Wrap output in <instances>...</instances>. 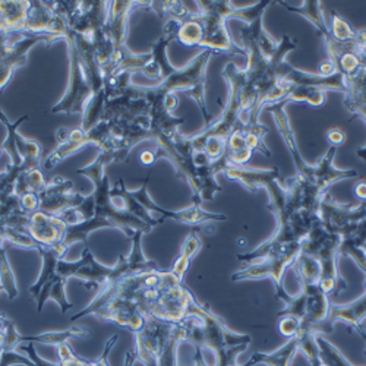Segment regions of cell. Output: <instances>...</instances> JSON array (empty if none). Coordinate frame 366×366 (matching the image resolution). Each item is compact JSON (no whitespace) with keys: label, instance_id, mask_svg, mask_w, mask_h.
Here are the masks:
<instances>
[{"label":"cell","instance_id":"obj_10","mask_svg":"<svg viewBox=\"0 0 366 366\" xmlns=\"http://www.w3.org/2000/svg\"><path fill=\"white\" fill-rule=\"evenodd\" d=\"M151 177V172H148L147 177L144 179V183L141 189L138 191H131V195L149 212V214H162V219L166 222L167 219L183 223V224H202V223H211V222H226L227 217L226 214H222V212H208L202 209L199 202H192L188 208H183L180 211H170L164 209L160 205H157L154 201H152L148 195V182Z\"/></svg>","mask_w":366,"mask_h":366},{"label":"cell","instance_id":"obj_6","mask_svg":"<svg viewBox=\"0 0 366 366\" xmlns=\"http://www.w3.org/2000/svg\"><path fill=\"white\" fill-rule=\"evenodd\" d=\"M134 334L137 362L144 366H159L162 355L174 339L180 337L187 342V324L183 320L180 322H169L145 318L142 328Z\"/></svg>","mask_w":366,"mask_h":366},{"label":"cell","instance_id":"obj_28","mask_svg":"<svg viewBox=\"0 0 366 366\" xmlns=\"http://www.w3.org/2000/svg\"><path fill=\"white\" fill-rule=\"evenodd\" d=\"M252 149L248 147L245 135L240 129H236L227 139L226 154L229 163L233 166H247L252 157Z\"/></svg>","mask_w":366,"mask_h":366},{"label":"cell","instance_id":"obj_5","mask_svg":"<svg viewBox=\"0 0 366 366\" xmlns=\"http://www.w3.org/2000/svg\"><path fill=\"white\" fill-rule=\"evenodd\" d=\"M216 53L211 50L199 51L189 64L183 68H176L167 78L157 82L156 88L163 94H176V93H185L192 97L197 104L199 106L204 120L205 128L211 125V114L207 109L205 102V81H207V66L209 59Z\"/></svg>","mask_w":366,"mask_h":366},{"label":"cell","instance_id":"obj_26","mask_svg":"<svg viewBox=\"0 0 366 366\" xmlns=\"http://www.w3.org/2000/svg\"><path fill=\"white\" fill-rule=\"evenodd\" d=\"M292 268L296 272V277L300 283V286H311V285H320L321 279V267L318 261L311 257L300 252Z\"/></svg>","mask_w":366,"mask_h":366},{"label":"cell","instance_id":"obj_8","mask_svg":"<svg viewBox=\"0 0 366 366\" xmlns=\"http://www.w3.org/2000/svg\"><path fill=\"white\" fill-rule=\"evenodd\" d=\"M65 41L69 49V60H71V71H69V82L65 94L59 103L51 107V113H64V114H82L86 110L91 99L94 96L93 85L89 82L86 75V69L78 51V47L74 41L71 31L68 33Z\"/></svg>","mask_w":366,"mask_h":366},{"label":"cell","instance_id":"obj_29","mask_svg":"<svg viewBox=\"0 0 366 366\" xmlns=\"http://www.w3.org/2000/svg\"><path fill=\"white\" fill-rule=\"evenodd\" d=\"M94 211H96L94 197H93V194H89L88 197H85V199L79 205L65 209L64 212L57 214V217L62 220L68 227H72V226L82 224V223L93 219Z\"/></svg>","mask_w":366,"mask_h":366},{"label":"cell","instance_id":"obj_1","mask_svg":"<svg viewBox=\"0 0 366 366\" xmlns=\"http://www.w3.org/2000/svg\"><path fill=\"white\" fill-rule=\"evenodd\" d=\"M287 103H289L287 100L277 102L267 106V110L274 117V122H276L280 135L289 152L292 154V159L296 167V177L303 180L307 185L314 188L321 195L327 194V189L331 185H334V183L357 177V172L355 169H337L334 166V157H335V152H337V148L335 147H330L325 152V156L315 166H311L303 160V157L300 156V151L296 145L295 132L292 129L289 116L285 109Z\"/></svg>","mask_w":366,"mask_h":366},{"label":"cell","instance_id":"obj_14","mask_svg":"<svg viewBox=\"0 0 366 366\" xmlns=\"http://www.w3.org/2000/svg\"><path fill=\"white\" fill-rule=\"evenodd\" d=\"M365 251H366V248H365ZM365 321H366V280H365V292L356 300L346 303V305L330 303V312H328L327 320L324 322H321L320 325L314 327V331L321 335L331 334L335 324L346 322L352 328H355V331L357 334H360L362 337L366 340V335L362 331V325L365 324Z\"/></svg>","mask_w":366,"mask_h":366},{"label":"cell","instance_id":"obj_9","mask_svg":"<svg viewBox=\"0 0 366 366\" xmlns=\"http://www.w3.org/2000/svg\"><path fill=\"white\" fill-rule=\"evenodd\" d=\"M198 6L199 18L204 28V36L199 43V49L211 50L216 54H242L243 49L237 47L232 36L227 31V18L222 14L220 2H195Z\"/></svg>","mask_w":366,"mask_h":366},{"label":"cell","instance_id":"obj_22","mask_svg":"<svg viewBox=\"0 0 366 366\" xmlns=\"http://www.w3.org/2000/svg\"><path fill=\"white\" fill-rule=\"evenodd\" d=\"M37 252L41 257L43 265H41V271L40 276L36 282L34 286L29 287V292H31L33 297L37 299V296L40 295L41 289L56 276V269H57V264L60 259H64L65 252L60 251L57 247L56 248H46V247H40L37 249Z\"/></svg>","mask_w":366,"mask_h":366},{"label":"cell","instance_id":"obj_42","mask_svg":"<svg viewBox=\"0 0 366 366\" xmlns=\"http://www.w3.org/2000/svg\"><path fill=\"white\" fill-rule=\"evenodd\" d=\"M357 117H360V119H363L365 122H366V110H363V112H360L359 114H357Z\"/></svg>","mask_w":366,"mask_h":366},{"label":"cell","instance_id":"obj_15","mask_svg":"<svg viewBox=\"0 0 366 366\" xmlns=\"http://www.w3.org/2000/svg\"><path fill=\"white\" fill-rule=\"evenodd\" d=\"M282 81L290 85H299V86H307L318 91H335V93L346 94L347 86L346 79L342 72H332V74H312V72H305L289 62H285L283 72H282Z\"/></svg>","mask_w":366,"mask_h":366},{"label":"cell","instance_id":"obj_31","mask_svg":"<svg viewBox=\"0 0 366 366\" xmlns=\"http://www.w3.org/2000/svg\"><path fill=\"white\" fill-rule=\"evenodd\" d=\"M0 285L4 286L5 293L8 295L9 300L16 299L19 290L16 286V279H15V274L12 271V267L8 261L6 257V251L4 248H0Z\"/></svg>","mask_w":366,"mask_h":366},{"label":"cell","instance_id":"obj_44","mask_svg":"<svg viewBox=\"0 0 366 366\" xmlns=\"http://www.w3.org/2000/svg\"><path fill=\"white\" fill-rule=\"evenodd\" d=\"M0 152H2V149H0Z\"/></svg>","mask_w":366,"mask_h":366},{"label":"cell","instance_id":"obj_11","mask_svg":"<svg viewBox=\"0 0 366 366\" xmlns=\"http://www.w3.org/2000/svg\"><path fill=\"white\" fill-rule=\"evenodd\" d=\"M56 272L60 277H64L66 280L79 279L85 283L94 285L99 290L109 282L113 272V267H106L100 264L93 255V252L89 251V248L85 247L82 251L81 259L78 261L60 259L57 264Z\"/></svg>","mask_w":366,"mask_h":366},{"label":"cell","instance_id":"obj_39","mask_svg":"<svg viewBox=\"0 0 366 366\" xmlns=\"http://www.w3.org/2000/svg\"><path fill=\"white\" fill-rule=\"evenodd\" d=\"M137 362V352L135 349H129L127 353H125V359H124V365L122 366H132L134 363Z\"/></svg>","mask_w":366,"mask_h":366},{"label":"cell","instance_id":"obj_19","mask_svg":"<svg viewBox=\"0 0 366 366\" xmlns=\"http://www.w3.org/2000/svg\"><path fill=\"white\" fill-rule=\"evenodd\" d=\"M31 2H0V33H25V22Z\"/></svg>","mask_w":366,"mask_h":366},{"label":"cell","instance_id":"obj_45","mask_svg":"<svg viewBox=\"0 0 366 366\" xmlns=\"http://www.w3.org/2000/svg\"><path fill=\"white\" fill-rule=\"evenodd\" d=\"M365 324H366V321H365ZM365 352H366V350H365Z\"/></svg>","mask_w":366,"mask_h":366},{"label":"cell","instance_id":"obj_41","mask_svg":"<svg viewBox=\"0 0 366 366\" xmlns=\"http://www.w3.org/2000/svg\"><path fill=\"white\" fill-rule=\"evenodd\" d=\"M362 59H363V66L366 68V43H365V46L362 49Z\"/></svg>","mask_w":366,"mask_h":366},{"label":"cell","instance_id":"obj_33","mask_svg":"<svg viewBox=\"0 0 366 366\" xmlns=\"http://www.w3.org/2000/svg\"><path fill=\"white\" fill-rule=\"evenodd\" d=\"M19 207L26 214L33 216L34 212L39 211L40 207V198L37 192H26L22 197H19Z\"/></svg>","mask_w":366,"mask_h":366},{"label":"cell","instance_id":"obj_27","mask_svg":"<svg viewBox=\"0 0 366 366\" xmlns=\"http://www.w3.org/2000/svg\"><path fill=\"white\" fill-rule=\"evenodd\" d=\"M204 36V28L199 18V12H194L185 21L179 24L176 40L187 47H199Z\"/></svg>","mask_w":366,"mask_h":366},{"label":"cell","instance_id":"obj_13","mask_svg":"<svg viewBox=\"0 0 366 366\" xmlns=\"http://www.w3.org/2000/svg\"><path fill=\"white\" fill-rule=\"evenodd\" d=\"M74 183L64 176H54L50 179L46 187L39 192L40 207L39 211L46 212V214L57 216L68 208L79 205L85 197L72 191Z\"/></svg>","mask_w":366,"mask_h":366},{"label":"cell","instance_id":"obj_30","mask_svg":"<svg viewBox=\"0 0 366 366\" xmlns=\"http://www.w3.org/2000/svg\"><path fill=\"white\" fill-rule=\"evenodd\" d=\"M317 345L320 356L327 366H355L331 342L324 339L321 334L317 335Z\"/></svg>","mask_w":366,"mask_h":366},{"label":"cell","instance_id":"obj_38","mask_svg":"<svg viewBox=\"0 0 366 366\" xmlns=\"http://www.w3.org/2000/svg\"><path fill=\"white\" fill-rule=\"evenodd\" d=\"M355 195L360 202H366V180H359L355 185Z\"/></svg>","mask_w":366,"mask_h":366},{"label":"cell","instance_id":"obj_24","mask_svg":"<svg viewBox=\"0 0 366 366\" xmlns=\"http://www.w3.org/2000/svg\"><path fill=\"white\" fill-rule=\"evenodd\" d=\"M202 248V240L201 237L198 236L197 230H192L187 239L183 240L182 243V248H180V254L174 262V265L172 267V272L176 276V279H179L180 282H183V279H185V274L187 271L189 269V265H191V261L192 258L201 251Z\"/></svg>","mask_w":366,"mask_h":366},{"label":"cell","instance_id":"obj_37","mask_svg":"<svg viewBox=\"0 0 366 366\" xmlns=\"http://www.w3.org/2000/svg\"><path fill=\"white\" fill-rule=\"evenodd\" d=\"M325 138H327L330 147H335V148H339V147H340L342 144H345V141H346L345 132H343L342 129H339V128H331V129H328L327 134H325Z\"/></svg>","mask_w":366,"mask_h":366},{"label":"cell","instance_id":"obj_18","mask_svg":"<svg viewBox=\"0 0 366 366\" xmlns=\"http://www.w3.org/2000/svg\"><path fill=\"white\" fill-rule=\"evenodd\" d=\"M56 141H57V148L51 152V154L46 159L44 162V169L51 170L57 164L65 162L69 156H72L74 152L79 151L81 148L89 145L88 142V135L86 132L79 127V128H60L56 131Z\"/></svg>","mask_w":366,"mask_h":366},{"label":"cell","instance_id":"obj_36","mask_svg":"<svg viewBox=\"0 0 366 366\" xmlns=\"http://www.w3.org/2000/svg\"><path fill=\"white\" fill-rule=\"evenodd\" d=\"M21 352L26 353V357L31 360L33 363H36V366H57V363H53V362H49V360H44L43 357H40L37 355V350L34 347V343H28L26 346H21L19 347Z\"/></svg>","mask_w":366,"mask_h":366},{"label":"cell","instance_id":"obj_35","mask_svg":"<svg viewBox=\"0 0 366 366\" xmlns=\"http://www.w3.org/2000/svg\"><path fill=\"white\" fill-rule=\"evenodd\" d=\"M117 340H119V335H117V334H113L112 337L106 342L104 350H103V353L100 355V357H97L96 360H88L86 366H109V355H110V352L113 350V347L116 346Z\"/></svg>","mask_w":366,"mask_h":366},{"label":"cell","instance_id":"obj_7","mask_svg":"<svg viewBox=\"0 0 366 366\" xmlns=\"http://www.w3.org/2000/svg\"><path fill=\"white\" fill-rule=\"evenodd\" d=\"M223 78L229 84V100L227 104L223 109L222 116L207 127L202 132L192 137L194 139H205V138H220L227 142L229 137L242 127V113H243V104H242V86L243 81H245V71L243 68L236 66L234 62H229L223 71Z\"/></svg>","mask_w":366,"mask_h":366},{"label":"cell","instance_id":"obj_23","mask_svg":"<svg viewBox=\"0 0 366 366\" xmlns=\"http://www.w3.org/2000/svg\"><path fill=\"white\" fill-rule=\"evenodd\" d=\"M89 334L88 328L85 327H71L62 331H44L34 335H19V343H41V345H51L60 346L66 343L72 337L84 339Z\"/></svg>","mask_w":366,"mask_h":366},{"label":"cell","instance_id":"obj_16","mask_svg":"<svg viewBox=\"0 0 366 366\" xmlns=\"http://www.w3.org/2000/svg\"><path fill=\"white\" fill-rule=\"evenodd\" d=\"M68 232V226L57 216L46 214L37 211L31 216L28 226V233L39 243L40 247L56 248L64 242Z\"/></svg>","mask_w":366,"mask_h":366},{"label":"cell","instance_id":"obj_32","mask_svg":"<svg viewBox=\"0 0 366 366\" xmlns=\"http://www.w3.org/2000/svg\"><path fill=\"white\" fill-rule=\"evenodd\" d=\"M330 31H331V34L335 40L343 41V43L352 41L357 36V29H353L350 26V24L346 19H343L335 11L331 12V28H330Z\"/></svg>","mask_w":366,"mask_h":366},{"label":"cell","instance_id":"obj_34","mask_svg":"<svg viewBox=\"0 0 366 366\" xmlns=\"http://www.w3.org/2000/svg\"><path fill=\"white\" fill-rule=\"evenodd\" d=\"M300 330V322L292 317H282L279 322V331L287 339H293Z\"/></svg>","mask_w":366,"mask_h":366},{"label":"cell","instance_id":"obj_21","mask_svg":"<svg viewBox=\"0 0 366 366\" xmlns=\"http://www.w3.org/2000/svg\"><path fill=\"white\" fill-rule=\"evenodd\" d=\"M66 279L60 277L59 274L56 272V276L41 289L40 295L37 296L36 302H37V312H41L44 305L47 300H54L59 307L62 314H66L69 310L74 308V305L71 302H68L66 299Z\"/></svg>","mask_w":366,"mask_h":366},{"label":"cell","instance_id":"obj_25","mask_svg":"<svg viewBox=\"0 0 366 366\" xmlns=\"http://www.w3.org/2000/svg\"><path fill=\"white\" fill-rule=\"evenodd\" d=\"M297 350V342L296 339H289L287 343H285L283 346H280L279 349H276L274 352L269 353H262V352H255L249 362L252 363V366L259 365V363H265L268 366H290L295 355Z\"/></svg>","mask_w":366,"mask_h":366},{"label":"cell","instance_id":"obj_43","mask_svg":"<svg viewBox=\"0 0 366 366\" xmlns=\"http://www.w3.org/2000/svg\"><path fill=\"white\" fill-rule=\"evenodd\" d=\"M0 292H5V289H4V286H2V285H0Z\"/></svg>","mask_w":366,"mask_h":366},{"label":"cell","instance_id":"obj_2","mask_svg":"<svg viewBox=\"0 0 366 366\" xmlns=\"http://www.w3.org/2000/svg\"><path fill=\"white\" fill-rule=\"evenodd\" d=\"M300 252V242L290 243V245H279L268 239L254 251L236 257L239 261L248 262V267L233 272L232 282L271 279L276 286L277 297L286 305L292 296L283 286V276L285 271L295 264Z\"/></svg>","mask_w":366,"mask_h":366},{"label":"cell","instance_id":"obj_4","mask_svg":"<svg viewBox=\"0 0 366 366\" xmlns=\"http://www.w3.org/2000/svg\"><path fill=\"white\" fill-rule=\"evenodd\" d=\"M302 252L314 257L321 267L320 287L328 296L339 295L343 289H347L345 279L339 271V248L340 237L328 232L321 222H318L308 236L300 242Z\"/></svg>","mask_w":366,"mask_h":366},{"label":"cell","instance_id":"obj_20","mask_svg":"<svg viewBox=\"0 0 366 366\" xmlns=\"http://www.w3.org/2000/svg\"><path fill=\"white\" fill-rule=\"evenodd\" d=\"M345 79L347 93L345 94L343 103L352 116H356L359 112L366 110V68Z\"/></svg>","mask_w":366,"mask_h":366},{"label":"cell","instance_id":"obj_40","mask_svg":"<svg viewBox=\"0 0 366 366\" xmlns=\"http://www.w3.org/2000/svg\"><path fill=\"white\" fill-rule=\"evenodd\" d=\"M5 322H6V317L0 315V347H4V343H5Z\"/></svg>","mask_w":366,"mask_h":366},{"label":"cell","instance_id":"obj_12","mask_svg":"<svg viewBox=\"0 0 366 366\" xmlns=\"http://www.w3.org/2000/svg\"><path fill=\"white\" fill-rule=\"evenodd\" d=\"M318 216L321 224L328 232L339 236L345 229L366 217V202L359 205L340 204L325 194L321 199Z\"/></svg>","mask_w":366,"mask_h":366},{"label":"cell","instance_id":"obj_17","mask_svg":"<svg viewBox=\"0 0 366 366\" xmlns=\"http://www.w3.org/2000/svg\"><path fill=\"white\" fill-rule=\"evenodd\" d=\"M339 258L350 257L366 277V217L345 229L340 234Z\"/></svg>","mask_w":366,"mask_h":366},{"label":"cell","instance_id":"obj_3","mask_svg":"<svg viewBox=\"0 0 366 366\" xmlns=\"http://www.w3.org/2000/svg\"><path fill=\"white\" fill-rule=\"evenodd\" d=\"M282 5L285 9H287L292 14L300 15L305 19H308L320 33V36L324 40L327 54H328V64L345 75V78H349L359 72L363 66L362 59V49L366 43V29H357V36L352 41H339L335 40L330 31V26L327 25L322 11H321V2L317 0H305L302 2V6L295 8L285 2H276Z\"/></svg>","mask_w":366,"mask_h":366}]
</instances>
